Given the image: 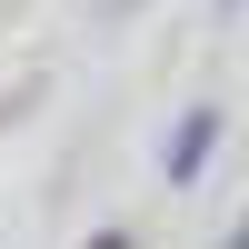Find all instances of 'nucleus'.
<instances>
[{
  "instance_id": "obj_3",
  "label": "nucleus",
  "mask_w": 249,
  "mask_h": 249,
  "mask_svg": "<svg viewBox=\"0 0 249 249\" xmlns=\"http://www.w3.org/2000/svg\"><path fill=\"white\" fill-rule=\"evenodd\" d=\"M219 249H249V219H230V239H219Z\"/></svg>"
},
{
  "instance_id": "obj_2",
  "label": "nucleus",
  "mask_w": 249,
  "mask_h": 249,
  "mask_svg": "<svg viewBox=\"0 0 249 249\" xmlns=\"http://www.w3.org/2000/svg\"><path fill=\"white\" fill-rule=\"evenodd\" d=\"M90 249H130V230H100V239H90Z\"/></svg>"
},
{
  "instance_id": "obj_5",
  "label": "nucleus",
  "mask_w": 249,
  "mask_h": 249,
  "mask_svg": "<svg viewBox=\"0 0 249 249\" xmlns=\"http://www.w3.org/2000/svg\"><path fill=\"white\" fill-rule=\"evenodd\" d=\"M110 10H130V0H110Z\"/></svg>"
},
{
  "instance_id": "obj_4",
  "label": "nucleus",
  "mask_w": 249,
  "mask_h": 249,
  "mask_svg": "<svg viewBox=\"0 0 249 249\" xmlns=\"http://www.w3.org/2000/svg\"><path fill=\"white\" fill-rule=\"evenodd\" d=\"M219 10H239V0H219Z\"/></svg>"
},
{
  "instance_id": "obj_1",
  "label": "nucleus",
  "mask_w": 249,
  "mask_h": 249,
  "mask_svg": "<svg viewBox=\"0 0 249 249\" xmlns=\"http://www.w3.org/2000/svg\"><path fill=\"white\" fill-rule=\"evenodd\" d=\"M210 150H219V110H190V120L170 130V150H160V170H170L179 190H190V179L210 170Z\"/></svg>"
}]
</instances>
